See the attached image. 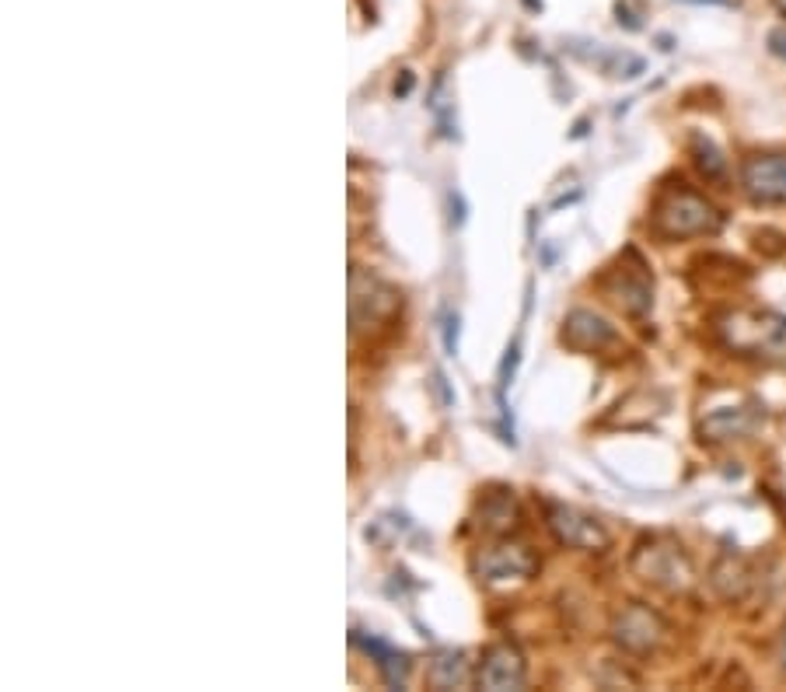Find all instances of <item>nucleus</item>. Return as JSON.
Returning a JSON list of instances; mask_svg holds the SVG:
<instances>
[{"instance_id":"16","label":"nucleus","mask_w":786,"mask_h":692,"mask_svg":"<svg viewBox=\"0 0 786 692\" xmlns=\"http://www.w3.org/2000/svg\"><path fill=\"white\" fill-rule=\"evenodd\" d=\"M692 154H696V165L706 179H724L727 175V158L717 151V144H713L710 137L696 133V137H692Z\"/></svg>"},{"instance_id":"21","label":"nucleus","mask_w":786,"mask_h":692,"mask_svg":"<svg viewBox=\"0 0 786 692\" xmlns=\"http://www.w3.org/2000/svg\"><path fill=\"white\" fill-rule=\"evenodd\" d=\"M409 88H413V77H409V70H406V77H402V84H395V95H409Z\"/></svg>"},{"instance_id":"8","label":"nucleus","mask_w":786,"mask_h":692,"mask_svg":"<svg viewBox=\"0 0 786 692\" xmlns=\"http://www.w3.org/2000/svg\"><path fill=\"white\" fill-rule=\"evenodd\" d=\"M549 532L556 535L559 546L566 549H605L608 532L591 518V514L577 511V507L552 504L549 507Z\"/></svg>"},{"instance_id":"6","label":"nucleus","mask_w":786,"mask_h":692,"mask_svg":"<svg viewBox=\"0 0 786 692\" xmlns=\"http://www.w3.org/2000/svg\"><path fill=\"white\" fill-rule=\"evenodd\" d=\"M664 633H668V626H664V619L657 616L654 609H647V605H629V609H622L619 616H615L612 623V637L615 644L622 647V651L629 654H650L661 647Z\"/></svg>"},{"instance_id":"12","label":"nucleus","mask_w":786,"mask_h":692,"mask_svg":"<svg viewBox=\"0 0 786 692\" xmlns=\"http://www.w3.org/2000/svg\"><path fill=\"white\" fill-rule=\"evenodd\" d=\"M608 294H612V301L626 315H647L650 305H654L650 284L643 277H633V273H619V277L608 284Z\"/></svg>"},{"instance_id":"3","label":"nucleus","mask_w":786,"mask_h":692,"mask_svg":"<svg viewBox=\"0 0 786 692\" xmlns=\"http://www.w3.org/2000/svg\"><path fill=\"white\" fill-rule=\"evenodd\" d=\"M633 570L647 584H654V588H661V591H671V595L692 588L689 556H685L678 546H671V542H643V546L633 553Z\"/></svg>"},{"instance_id":"22","label":"nucleus","mask_w":786,"mask_h":692,"mask_svg":"<svg viewBox=\"0 0 786 692\" xmlns=\"http://www.w3.org/2000/svg\"><path fill=\"white\" fill-rule=\"evenodd\" d=\"M776 7H780V14L786 18V0H776Z\"/></svg>"},{"instance_id":"19","label":"nucleus","mask_w":786,"mask_h":692,"mask_svg":"<svg viewBox=\"0 0 786 692\" xmlns=\"http://www.w3.org/2000/svg\"><path fill=\"white\" fill-rule=\"evenodd\" d=\"M769 49H773L776 56H783V60H786V28H776V32L769 35Z\"/></svg>"},{"instance_id":"10","label":"nucleus","mask_w":786,"mask_h":692,"mask_svg":"<svg viewBox=\"0 0 786 692\" xmlns=\"http://www.w3.org/2000/svg\"><path fill=\"white\" fill-rule=\"evenodd\" d=\"M563 343L580 353H598L615 343V329L601 315L587 312V308H573L563 322Z\"/></svg>"},{"instance_id":"7","label":"nucleus","mask_w":786,"mask_h":692,"mask_svg":"<svg viewBox=\"0 0 786 692\" xmlns=\"http://www.w3.org/2000/svg\"><path fill=\"white\" fill-rule=\"evenodd\" d=\"M476 686L490 692H518L528 686V668H524L518 647L511 644L490 647L476 668Z\"/></svg>"},{"instance_id":"18","label":"nucleus","mask_w":786,"mask_h":692,"mask_svg":"<svg viewBox=\"0 0 786 692\" xmlns=\"http://www.w3.org/2000/svg\"><path fill=\"white\" fill-rule=\"evenodd\" d=\"M444 346H448L451 357H458V315L444 319Z\"/></svg>"},{"instance_id":"9","label":"nucleus","mask_w":786,"mask_h":692,"mask_svg":"<svg viewBox=\"0 0 786 692\" xmlns=\"http://www.w3.org/2000/svg\"><path fill=\"white\" fill-rule=\"evenodd\" d=\"M741 186L755 203H786V154H759L741 168Z\"/></svg>"},{"instance_id":"14","label":"nucleus","mask_w":786,"mask_h":692,"mask_svg":"<svg viewBox=\"0 0 786 692\" xmlns=\"http://www.w3.org/2000/svg\"><path fill=\"white\" fill-rule=\"evenodd\" d=\"M364 647H367V654H374V658H378V668H381V675H385L388 686H392V689L406 686V675H409V658H406V654L388 651V647L378 644V640H364Z\"/></svg>"},{"instance_id":"5","label":"nucleus","mask_w":786,"mask_h":692,"mask_svg":"<svg viewBox=\"0 0 786 692\" xmlns=\"http://www.w3.org/2000/svg\"><path fill=\"white\" fill-rule=\"evenodd\" d=\"M538 570V560L524 542L500 539L493 546H486L476 556V574L486 584H507V581H528Z\"/></svg>"},{"instance_id":"13","label":"nucleus","mask_w":786,"mask_h":692,"mask_svg":"<svg viewBox=\"0 0 786 692\" xmlns=\"http://www.w3.org/2000/svg\"><path fill=\"white\" fill-rule=\"evenodd\" d=\"M472 679H476V675H472V668H469V661H465L462 651H444L430 661L427 682L434 689H465Z\"/></svg>"},{"instance_id":"17","label":"nucleus","mask_w":786,"mask_h":692,"mask_svg":"<svg viewBox=\"0 0 786 692\" xmlns=\"http://www.w3.org/2000/svg\"><path fill=\"white\" fill-rule=\"evenodd\" d=\"M518 360H521V340H514V343H511V350H507V357H504V364H500V388L511 385L514 367H518Z\"/></svg>"},{"instance_id":"4","label":"nucleus","mask_w":786,"mask_h":692,"mask_svg":"<svg viewBox=\"0 0 786 692\" xmlns=\"http://www.w3.org/2000/svg\"><path fill=\"white\" fill-rule=\"evenodd\" d=\"M399 308V291L388 287L385 280H378L374 273H364L360 266H353L350 273V326L353 333L385 322L388 315Z\"/></svg>"},{"instance_id":"15","label":"nucleus","mask_w":786,"mask_h":692,"mask_svg":"<svg viewBox=\"0 0 786 692\" xmlns=\"http://www.w3.org/2000/svg\"><path fill=\"white\" fill-rule=\"evenodd\" d=\"M514 514H518V507H514V497L507 490L490 493L483 500V525L493 528V532H507L514 525Z\"/></svg>"},{"instance_id":"23","label":"nucleus","mask_w":786,"mask_h":692,"mask_svg":"<svg viewBox=\"0 0 786 692\" xmlns=\"http://www.w3.org/2000/svg\"><path fill=\"white\" fill-rule=\"evenodd\" d=\"M783 668H786V637H783Z\"/></svg>"},{"instance_id":"11","label":"nucleus","mask_w":786,"mask_h":692,"mask_svg":"<svg viewBox=\"0 0 786 692\" xmlns=\"http://www.w3.org/2000/svg\"><path fill=\"white\" fill-rule=\"evenodd\" d=\"M759 420H762L759 406H724V409H713V413L699 423V430H703V437H710V441H734V437L752 434V430L759 427Z\"/></svg>"},{"instance_id":"2","label":"nucleus","mask_w":786,"mask_h":692,"mask_svg":"<svg viewBox=\"0 0 786 692\" xmlns=\"http://www.w3.org/2000/svg\"><path fill=\"white\" fill-rule=\"evenodd\" d=\"M724 217L717 214L713 203H706L703 196L678 189L668 193L654 210V228L664 238H696V235H717Z\"/></svg>"},{"instance_id":"20","label":"nucleus","mask_w":786,"mask_h":692,"mask_svg":"<svg viewBox=\"0 0 786 692\" xmlns=\"http://www.w3.org/2000/svg\"><path fill=\"white\" fill-rule=\"evenodd\" d=\"M434 385H437V392H441L444 406H451V402H455V395L448 392V385H444V374H441V371H434Z\"/></svg>"},{"instance_id":"1","label":"nucleus","mask_w":786,"mask_h":692,"mask_svg":"<svg viewBox=\"0 0 786 692\" xmlns=\"http://www.w3.org/2000/svg\"><path fill=\"white\" fill-rule=\"evenodd\" d=\"M720 340L741 357L786 364V315L762 312V308H738L720 315L717 322Z\"/></svg>"}]
</instances>
